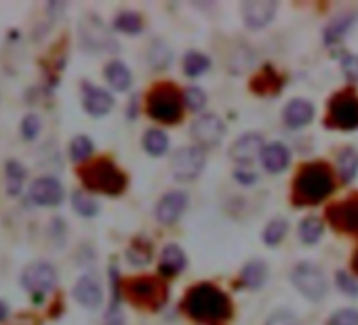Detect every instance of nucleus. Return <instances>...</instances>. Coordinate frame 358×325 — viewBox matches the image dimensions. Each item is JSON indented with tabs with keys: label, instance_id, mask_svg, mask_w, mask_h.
<instances>
[{
	"label": "nucleus",
	"instance_id": "obj_34",
	"mask_svg": "<svg viewBox=\"0 0 358 325\" xmlns=\"http://www.w3.org/2000/svg\"><path fill=\"white\" fill-rule=\"evenodd\" d=\"M41 127H43V123H41L38 114H26L24 120H22V135H24V139H28V141L36 139L38 133H41Z\"/></svg>",
	"mask_w": 358,
	"mask_h": 325
},
{
	"label": "nucleus",
	"instance_id": "obj_36",
	"mask_svg": "<svg viewBox=\"0 0 358 325\" xmlns=\"http://www.w3.org/2000/svg\"><path fill=\"white\" fill-rule=\"evenodd\" d=\"M329 325H358V310L354 308H343L331 314Z\"/></svg>",
	"mask_w": 358,
	"mask_h": 325
},
{
	"label": "nucleus",
	"instance_id": "obj_25",
	"mask_svg": "<svg viewBox=\"0 0 358 325\" xmlns=\"http://www.w3.org/2000/svg\"><path fill=\"white\" fill-rule=\"evenodd\" d=\"M211 68V60L199 51H190L186 57H184V72L188 76H201L205 74L207 70Z\"/></svg>",
	"mask_w": 358,
	"mask_h": 325
},
{
	"label": "nucleus",
	"instance_id": "obj_14",
	"mask_svg": "<svg viewBox=\"0 0 358 325\" xmlns=\"http://www.w3.org/2000/svg\"><path fill=\"white\" fill-rule=\"evenodd\" d=\"M74 298L85 306V308H99L103 302V291L99 281L93 275H83L76 285H74Z\"/></svg>",
	"mask_w": 358,
	"mask_h": 325
},
{
	"label": "nucleus",
	"instance_id": "obj_8",
	"mask_svg": "<svg viewBox=\"0 0 358 325\" xmlns=\"http://www.w3.org/2000/svg\"><path fill=\"white\" fill-rule=\"evenodd\" d=\"M28 197H30V201L34 205L55 207L64 199V188H62V182L57 178L45 176V178H38V180L32 182V186L28 191Z\"/></svg>",
	"mask_w": 358,
	"mask_h": 325
},
{
	"label": "nucleus",
	"instance_id": "obj_31",
	"mask_svg": "<svg viewBox=\"0 0 358 325\" xmlns=\"http://www.w3.org/2000/svg\"><path fill=\"white\" fill-rule=\"evenodd\" d=\"M287 235V222L282 218L272 220L266 228H264V243L266 245H278Z\"/></svg>",
	"mask_w": 358,
	"mask_h": 325
},
{
	"label": "nucleus",
	"instance_id": "obj_15",
	"mask_svg": "<svg viewBox=\"0 0 358 325\" xmlns=\"http://www.w3.org/2000/svg\"><path fill=\"white\" fill-rule=\"evenodd\" d=\"M83 106L91 116H103L112 110L114 99L108 91L93 87V85H85L83 87Z\"/></svg>",
	"mask_w": 358,
	"mask_h": 325
},
{
	"label": "nucleus",
	"instance_id": "obj_41",
	"mask_svg": "<svg viewBox=\"0 0 358 325\" xmlns=\"http://www.w3.org/2000/svg\"><path fill=\"white\" fill-rule=\"evenodd\" d=\"M234 178H236V180H241V182H245V184H249V182H255V174L247 176V170H241V172H236V174H234Z\"/></svg>",
	"mask_w": 358,
	"mask_h": 325
},
{
	"label": "nucleus",
	"instance_id": "obj_13",
	"mask_svg": "<svg viewBox=\"0 0 358 325\" xmlns=\"http://www.w3.org/2000/svg\"><path fill=\"white\" fill-rule=\"evenodd\" d=\"M264 139L259 133H245L243 137H238L232 148H230V156L236 160V162H251L255 160L257 156H262L264 152Z\"/></svg>",
	"mask_w": 358,
	"mask_h": 325
},
{
	"label": "nucleus",
	"instance_id": "obj_30",
	"mask_svg": "<svg viewBox=\"0 0 358 325\" xmlns=\"http://www.w3.org/2000/svg\"><path fill=\"white\" fill-rule=\"evenodd\" d=\"M93 154V141L87 135H78L70 144V156L74 162H83Z\"/></svg>",
	"mask_w": 358,
	"mask_h": 325
},
{
	"label": "nucleus",
	"instance_id": "obj_19",
	"mask_svg": "<svg viewBox=\"0 0 358 325\" xmlns=\"http://www.w3.org/2000/svg\"><path fill=\"white\" fill-rule=\"evenodd\" d=\"M186 266V254L179 245H166L160 256V270L164 275H177Z\"/></svg>",
	"mask_w": 358,
	"mask_h": 325
},
{
	"label": "nucleus",
	"instance_id": "obj_12",
	"mask_svg": "<svg viewBox=\"0 0 358 325\" xmlns=\"http://www.w3.org/2000/svg\"><path fill=\"white\" fill-rule=\"evenodd\" d=\"M278 5L276 3H268V0H262V3H245L241 7L243 20L251 30H259L264 26H268L274 15H276Z\"/></svg>",
	"mask_w": 358,
	"mask_h": 325
},
{
	"label": "nucleus",
	"instance_id": "obj_21",
	"mask_svg": "<svg viewBox=\"0 0 358 325\" xmlns=\"http://www.w3.org/2000/svg\"><path fill=\"white\" fill-rule=\"evenodd\" d=\"M106 81L114 91H127L131 87V70L122 62H110L106 66Z\"/></svg>",
	"mask_w": 358,
	"mask_h": 325
},
{
	"label": "nucleus",
	"instance_id": "obj_17",
	"mask_svg": "<svg viewBox=\"0 0 358 325\" xmlns=\"http://www.w3.org/2000/svg\"><path fill=\"white\" fill-rule=\"evenodd\" d=\"M289 160H291L289 148L282 146V144H278V141L266 146L264 152H262V162H264L266 172H270V174H280V172H285L287 165H289Z\"/></svg>",
	"mask_w": 358,
	"mask_h": 325
},
{
	"label": "nucleus",
	"instance_id": "obj_1",
	"mask_svg": "<svg viewBox=\"0 0 358 325\" xmlns=\"http://www.w3.org/2000/svg\"><path fill=\"white\" fill-rule=\"evenodd\" d=\"M186 310L194 319L215 321V319H226L230 314V302H228V298L217 287L205 283V285H196L188 293Z\"/></svg>",
	"mask_w": 358,
	"mask_h": 325
},
{
	"label": "nucleus",
	"instance_id": "obj_2",
	"mask_svg": "<svg viewBox=\"0 0 358 325\" xmlns=\"http://www.w3.org/2000/svg\"><path fill=\"white\" fill-rule=\"evenodd\" d=\"M80 176L87 188L103 193V195H120L127 186L122 172L112 160H97L93 165H89Z\"/></svg>",
	"mask_w": 358,
	"mask_h": 325
},
{
	"label": "nucleus",
	"instance_id": "obj_38",
	"mask_svg": "<svg viewBox=\"0 0 358 325\" xmlns=\"http://www.w3.org/2000/svg\"><path fill=\"white\" fill-rule=\"evenodd\" d=\"M266 325H297V317L291 310H276L268 317Z\"/></svg>",
	"mask_w": 358,
	"mask_h": 325
},
{
	"label": "nucleus",
	"instance_id": "obj_29",
	"mask_svg": "<svg viewBox=\"0 0 358 325\" xmlns=\"http://www.w3.org/2000/svg\"><path fill=\"white\" fill-rule=\"evenodd\" d=\"M352 24H354V15H343V18L333 20V22L327 26V30H324V41H327V43L339 41V39L348 32V28H350Z\"/></svg>",
	"mask_w": 358,
	"mask_h": 325
},
{
	"label": "nucleus",
	"instance_id": "obj_22",
	"mask_svg": "<svg viewBox=\"0 0 358 325\" xmlns=\"http://www.w3.org/2000/svg\"><path fill=\"white\" fill-rule=\"evenodd\" d=\"M337 172H339V178L343 182H350L356 178L358 174V152L352 150V148H345L339 152L337 156Z\"/></svg>",
	"mask_w": 358,
	"mask_h": 325
},
{
	"label": "nucleus",
	"instance_id": "obj_35",
	"mask_svg": "<svg viewBox=\"0 0 358 325\" xmlns=\"http://www.w3.org/2000/svg\"><path fill=\"white\" fill-rule=\"evenodd\" d=\"M335 281H337V287H339L345 296H358V281H356V277H352L350 272L339 270V272L335 275Z\"/></svg>",
	"mask_w": 358,
	"mask_h": 325
},
{
	"label": "nucleus",
	"instance_id": "obj_33",
	"mask_svg": "<svg viewBox=\"0 0 358 325\" xmlns=\"http://www.w3.org/2000/svg\"><path fill=\"white\" fill-rule=\"evenodd\" d=\"M184 102H186V106H188L190 110L199 112V110L205 108L207 95H205V91H203L201 87H188L186 93H184Z\"/></svg>",
	"mask_w": 358,
	"mask_h": 325
},
{
	"label": "nucleus",
	"instance_id": "obj_20",
	"mask_svg": "<svg viewBox=\"0 0 358 325\" xmlns=\"http://www.w3.org/2000/svg\"><path fill=\"white\" fill-rule=\"evenodd\" d=\"M331 218H335V224L341 226L343 230H358V203L350 201L343 205H337L335 209H331Z\"/></svg>",
	"mask_w": 358,
	"mask_h": 325
},
{
	"label": "nucleus",
	"instance_id": "obj_16",
	"mask_svg": "<svg viewBox=\"0 0 358 325\" xmlns=\"http://www.w3.org/2000/svg\"><path fill=\"white\" fill-rule=\"evenodd\" d=\"M282 118L289 127L299 129L314 118V106L308 99H291L282 110Z\"/></svg>",
	"mask_w": 358,
	"mask_h": 325
},
{
	"label": "nucleus",
	"instance_id": "obj_37",
	"mask_svg": "<svg viewBox=\"0 0 358 325\" xmlns=\"http://www.w3.org/2000/svg\"><path fill=\"white\" fill-rule=\"evenodd\" d=\"M171 60V51L162 45V43H156L152 47V53H150V64L154 68H164Z\"/></svg>",
	"mask_w": 358,
	"mask_h": 325
},
{
	"label": "nucleus",
	"instance_id": "obj_32",
	"mask_svg": "<svg viewBox=\"0 0 358 325\" xmlns=\"http://www.w3.org/2000/svg\"><path fill=\"white\" fill-rule=\"evenodd\" d=\"M114 26L120 30V32H127V34H137L141 32L143 24H141V18L137 13H131V11H124L116 18Z\"/></svg>",
	"mask_w": 358,
	"mask_h": 325
},
{
	"label": "nucleus",
	"instance_id": "obj_23",
	"mask_svg": "<svg viewBox=\"0 0 358 325\" xmlns=\"http://www.w3.org/2000/svg\"><path fill=\"white\" fill-rule=\"evenodd\" d=\"M266 277H268V268L262 260H253L243 268V283L249 289H259L266 283Z\"/></svg>",
	"mask_w": 358,
	"mask_h": 325
},
{
	"label": "nucleus",
	"instance_id": "obj_5",
	"mask_svg": "<svg viewBox=\"0 0 358 325\" xmlns=\"http://www.w3.org/2000/svg\"><path fill=\"white\" fill-rule=\"evenodd\" d=\"M291 281L299 289V293L306 296L308 300L318 302L327 293V279L322 270L312 262H299L291 272Z\"/></svg>",
	"mask_w": 358,
	"mask_h": 325
},
{
	"label": "nucleus",
	"instance_id": "obj_9",
	"mask_svg": "<svg viewBox=\"0 0 358 325\" xmlns=\"http://www.w3.org/2000/svg\"><path fill=\"white\" fill-rule=\"evenodd\" d=\"M192 137L203 146H215L226 135V123L217 114H203L190 127Z\"/></svg>",
	"mask_w": 358,
	"mask_h": 325
},
{
	"label": "nucleus",
	"instance_id": "obj_10",
	"mask_svg": "<svg viewBox=\"0 0 358 325\" xmlns=\"http://www.w3.org/2000/svg\"><path fill=\"white\" fill-rule=\"evenodd\" d=\"M331 120L341 129L358 127V97L352 93H341L331 102Z\"/></svg>",
	"mask_w": 358,
	"mask_h": 325
},
{
	"label": "nucleus",
	"instance_id": "obj_39",
	"mask_svg": "<svg viewBox=\"0 0 358 325\" xmlns=\"http://www.w3.org/2000/svg\"><path fill=\"white\" fill-rule=\"evenodd\" d=\"M341 68H343V74L352 83H358V55H345L341 62Z\"/></svg>",
	"mask_w": 358,
	"mask_h": 325
},
{
	"label": "nucleus",
	"instance_id": "obj_26",
	"mask_svg": "<svg viewBox=\"0 0 358 325\" xmlns=\"http://www.w3.org/2000/svg\"><path fill=\"white\" fill-rule=\"evenodd\" d=\"M72 205H74V212L83 218H93L99 214V205L93 197H89L87 193L83 191H76L72 195Z\"/></svg>",
	"mask_w": 358,
	"mask_h": 325
},
{
	"label": "nucleus",
	"instance_id": "obj_4",
	"mask_svg": "<svg viewBox=\"0 0 358 325\" xmlns=\"http://www.w3.org/2000/svg\"><path fill=\"white\" fill-rule=\"evenodd\" d=\"M205 150L201 146H182L171 156V174L175 180H194L205 170Z\"/></svg>",
	"mask_w": 358,
	"mask_h": 325
},
{
	"label": "nucleus",
	"instance_id": "obj_42",
	"mask_svg": "<svg viewBox=\"0 0 358 325\" xmlns=\"http://www.w3.org/2000/svg\"><path fill=\"white\" fill-rule=\"evenodd\" d=\"M7 314H9L7 304H5V302H0V321H5V319H7Z\"/></svg>",
	"mask_w": 358,
	"mask_h": 325
},
{
	"label": "nucleus",
	"instance_id": "obj_18",
	"mask_svg": "<svg viewBox=\"0 0 358 325\" xmlns=\"http://www.w3.org/2000/svg\"><path fill=\"white\" fill-rule=\"evenodd\" d=\"M26 167L20 160L11 158L5 165V182H7V195L9 197H17L24 191V182H26Z\"/></svg>",
	"mask_w": 358,
	"mask_h": 325
},
{
	"label": "nucleus",
	"instance_id": "obj_27",
	"mask_svg": "<svg viewBox=\"0 0 358 325\" xmlns=\"http://www.w3.org/2000/svg\"><path fill=\"white\" fill-rule=\"evenodd\" d=\"M129 291H131L133 298L145 300V302H148V300H152V298L158 293V285H156V281H152V279H135V281H131Z\"/></svg>",
	"mask_w": 358,
	"mask_h": 325
},
{
	"label": "nucleus",
	"instance_id": "obj_40",
	"mask_svg": "<svg viewBox=\"0 0 358 325\" xmlns=\"http://www.w3.org/2000/svg\"><path fill=\"white\" fill-rule=\"evenodd\" d=\"M103 325H124V319H122V312L118 310V304L114 302L106 314V323Z\"/></svg>",
	"mask_w": 358,
	"mask_h": 325
},
{
	"label": "nucleus",
	"instance_id": "obj_28",
	"mask_svg": "<svg viewBox=\"0 0 358 325\" xmlns=\"http://www.w3.org/2000/svg\"><path fill=\"white\" fill-rule=\"evenodd\" d=\"M320 235H322V222L318 218H306L299 224V237L303 243L314 245V243H318Z\"/></svg>",
	"mask_w": 358,
	"mask_h": 325
},
{
	"label": "nucleus",
	"instance_id": "obj_11",
	"mask_svg": "<svg viewBox=\"0 0 358 325\" xmlns=\"http://www.w3.org/2000/svg\"><path fill=\"white\" fill-rule=\"evenodd\" d=\"M186 207H188V195L186 193H179V191L166 193L156 205V218L162 224H175L179 218H182Z\"/></svg>",
	"mask_w": 358,
	"mask_h": 325
},
{
	"label": "nucleus",
	"instance_id": "obj_24",
	"mask_svg": "<svg viewBox=\"0 0 358 325\" xmlns=\"http://www.w3.org/2000/svg\"><path fill=\"white\" fill-rule=\"evenodd\" d=\"M143 148L152 154V156H160L166 152L169 148V137L164 131L160 129H150L145 135H143Z\"/></svg>",
	"mask_w": 358,
	"mask_h": 325
},
{
	"label": "nucleus",
	"instance_id": "obj_3",
	"mask_svg": "<svg viewBox=\"0 0 358 325\" xmlns=\"http://www.w3.org/2000/svg\"><path fill=\"white\" fill-rule=\"evenodd\" d=\"M295 193L306 201H322L333 193V178L324 165H310L301 170L295 180Z\"/></svg>",
	"mask_w": 358,
	"mask_h": 325
},
{
	"label": "nucleus",
	"instance_id": "obj_6",
	"mask_svg": "<svg viewBox=\"0 0 358 325\" xmlns=\"http://www.w3.org/2000/svg\"><path fill=\"white\" fill-rule=\"evenodd\" d=\"M182 97L175 89L162 87L150 93L148 97V114L160 123H177L182 116Z\"/></svg>",
	"mask_w": 358,
	"mask_h": 325
},
{
	"label": "nucleus",
	"instance_id": "obj_7",
	"mask_svg": "<svg viewBox=\"0 0 358 325\" xmlns=\"http://www.w3.org/2000/svg\"><path fill=\"white\" fill-rule=\"evenodd\" d=\"M22 285H24V289L28 293L41 298V296H45V293L55 289V285H57V270H55L53 264H49L45 260L32 262L22 272Z\"/></svg>",
	"mask_w": 358,
	"mask_h": 325
}]
</instances>
